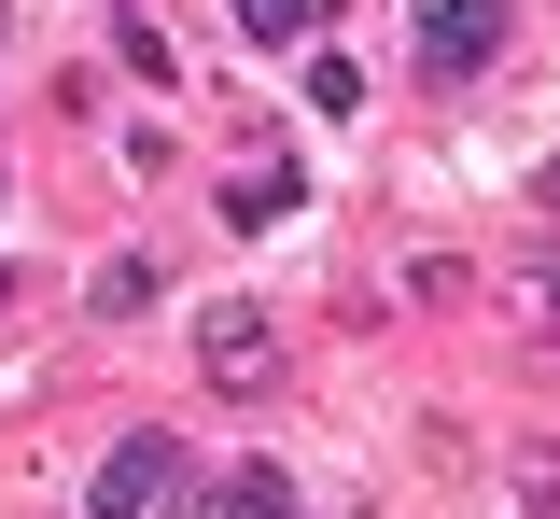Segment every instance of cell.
<instances>
[{"label": "cell", "instance_id": "obj_1", "mask_svg": "<svg viewBox=\"0 0 560 519\" xmlns=\"http://www.w3.org/2000/svg\"><path fill=\"white\" fill-rule=\"evenodd\" d=\"M197 379H210V393H267V379H280V323H267V309H210V323H197Z\"/></svg>", "mask_w": 560, "mask_h": 519}, {"label": "cell", "instance_id": "obj_2", "mask_svg": "<svg viewBox=\"0 0 560 519\" xmlns=\"http://www.w3.org/2000/svg\"><path fill=\"white\" fill-rule=\"evenodd\" d=\"M504 57V0H420V71L434 84H463Z\"/></svg>", "mask_w": 560, "mask_h": 519}, {"label": "cell", "instance_id": "obj_3", "mask_svg": "<svg viewBox=\"0 0 560 519\" xmlns=\"http://www.w3.org/2000/svg\"><path fill=\"white\" fill-rule=\"evenodd\" d=\"M168 492H183V449H168V436H127L113 463H98V492H84V519H154Z\"/></svg>", "mask_w": 560, "mask_h": 519}, {"label": "cell", "instance_id": "obj_4", "mask_svg": "<svg viewBox=\"0 0 560 519\" xmlns=\"http://www.w3.org/2000/svg\"><path fill=\"white\" fill-rule=\"evenodd\" d=\"M197 519H308V506H294V477H280V463H224V492H210Z\"/></svg>", "mask_w": 560, "mask_h": 519}, {"label": "cell", "instance_id": "obj_5", "mask_svg": "<svg viewBox=\"0 0 560 519\" xmlns=\"http://www.w3.org/2000/svg\"><path fill=\"white\" fill-rule=\"evenodd\" d=\"M504 296H518L533 337H560V267H547V253H518V281H504Z\"/></svg>", "mask_w": 560, "mask_h": 519}, {"label": "cell", "instance_id": "obj_6", "mask_svg": "<svg viewBox=\"0 0 560 519\" xmlns=\"http://www.w3.org/2000/svg\"><path fill=\"white\" fill-rule=\"evenodd\" d=\"M238 28H253V43H308V28H323V0H238Z\"/></svg>", "mask_w": 560, "mask_h": 519}, {"label": "cell", "instance_id": "obj_7", "mask_svg": "<svg viewBox=\"0 0 560 519\" xmlns=\"http://www.w3.org/2000/svg\"><path fill=\"white\" fill-rule=\"evenodd\" d=\"M308 113H364V71H350L337 43H323V57H308Z\"/></svg>", "mask_w": 560, "mask_h": 519}, {"label": "cell", "instance_id": "obj_8", "mask_svg": "<svg viewBox=\"0 0 560 519\" xmlns=\"http://www.w3.org/2000/svg\"><path fill=\"white\" fill-rule=\"evenodd\" d=\"M533 519H560V463H533Z\"/></svg>", "mask_w": 560, "mask_h": 519}, {"label": "cell", "instance_id": "obj_9", "mask_svg": "<svg viewBox=\"0 0 560 519\" xmlns=\"http://www.w3.org/2000/svg\"><path fill=\"white\" fill-rule=\"evenodd\" d=\"M533 197H547V211H560V154H547V169H533Z\"/></svg>", "mask_w": 560, "mask_h": 519}]
</instances>
